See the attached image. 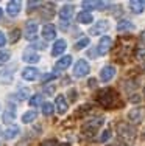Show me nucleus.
Listing matches in <instances>:
<instances>
[{
	"label": "nucleus",
	"instance_id": "f257e3e1",
	"mask_svg": "<svg viewBox=\"0 0 145 146\" xmlns=\"http://www.w3.org/2000/svg\"><path fill=\"white\" fill-rule=\"evenodd\" d=\"M97 101H98V104L102 107H105V109H116V107L123 106L119 92H116L114 89L98 90V93H97Z\"/></svg>",
	"mask_w": 145,
	"mask_h": 146
},
{
	"label": "nucleus",
	"instance_id": "f03ea898",
	"mask_svg": "<svg viewBox=\"0 0 145 146\" xmlns=\"http://www.w3.org/2000/svg\"><path fill=\"white\" fill-rule=\"evenodd\" d=\"M116 132L119 135V138L123 141L125 145H133L136 140V129L133 124L125 123V121H119L116 124Z\"/></svg>",
	"mask_w": 145,
	"mask_h": 146
},
{
	"label": "nucleus",
	"instance_id": "7ed1b4c3",
	"mask_svg": "<svg viewBox=\"0 0 145 146\" xmlns=\"http://www.w3.org/2000/svg\"><path fill=\"white\" fill-rule=\"evenodd\" d=\"M103 121H105V118L103 117H95V118H91V120H88L84 124L81 126V134L83 137L86 138H92L94 135L98 132V129L103 126Z\"/></svg>",
	"mask_w": 145,
	"mask_h": 146
},
{
	"label": "nucleus",
	"instance_id": "20e7f679",
	"mask_svg": "<svg viewBox=\"0 0 145 146\" xmlns=\"http://www.w3.org/2000/svg\"><path fill=\"white\" fill-rule=\"evenodd\" d=\"M72 16H74V6L64 5L59 11V20H61V23H63V30H65L69 27V23H70V20H72Z\"/></svg>",
	"mask_w": 145,
	"mask_h": 146
},
{
	"label": "nucleus",
	"instance_id": "39448f33",
	"mask_svg": "<svg viewBox=\"0 0 145 146\" xmlns=\"http://www.w3.org/2000/svg\"><path fill=\"white\" fill-rule=\"evenodd\" d=\"M128 120L133 124H140L145 120V107H134L128 112Z\"/></svg>",
	"mask_w": 145,
	"mask_h": 146
},
{
	"label": "nucleus",
	"instance_id": "423d86ee",
	"mask_svg": "<svg viewBox=\"0 0 145 146\" xmlns=\"http://www.w3.org/2000/svg\"><path fill=\"white\" fill-rule=\"evenodd\" d=\"M91 70V67H89L88 61H84V59H80V61H77V64L74 65V76L75 78H83V76H86Z\"/></svg>",
	"mask_w": 145,
	"mask_h": 146
},
{
	"label": "nucleus",
	"instance_id": "0eeeda50",
	"mask_svg": "<svg viewBox=\"0 0 145 146\" xmlns=\"http://www.w3.org/2000/svg\"><path fill=\"white\" fill-rule=\"evenodd\" d=\"M108 28H109L108 20H98L94 27H91L89 34H91V36H102L103 33H106V31H108Z\"/></svg>",
	"mask_w": 145,
	"mask_h": 146
},
{
	"label": "nucleus",
	"instance_id": "6e6552de",
	"mask_svg": "<svg viewBox=\"0 0 145 146\" xmlns=\"http://www.w3.org/2000/svg\"><path fill=\"white\" fill-rule=\"evenodd\" d=\"M23 37H25L27 40H36V37H37V23L27 22L25 28H23Z\"/></svg>",
	"mask_w": 145,
	"mask_h": 146
},
{
	"label": "nucleus",
	"instance_id": "1a4fd4ad",
	"mask_svg": "<svg viewBox=\"0 0 145 146\" xmlns=\"http://www.w3.org/2000/svg\"><path fill=\"white\" fill-rule=\"evenodd\" d=\"M111 45H112V39L109 36H103L100 39L98 45H97V54H106L109 50H111Z\"/></svg>",
	"mask_w": 145,
	"mask_h": 146
},
{
	"label": "nucleus",
	"instance_id": "9d476101",
	"mask_svg": "<svg viewBox=\"0 0 145 146\" xmlns=\"http://www.w3.org/2000/svg\"><path fill=\"white\" fill-rule=\"evenodd\" d=\"M114 76H116V67H114V65H105V67L100 70V79H102L103 82H109Z\"/></svg>",
	"mask_w": 145,
	"mask_h": 146
},
{
	"label": "nucleus",
	"instance_id": "9b49d317",
	"mask_svg": "<svg viewBox=\"0 0 145 146\" xmlns=\"http://www.w3.org/2000/svg\"><path fill=\"white\" fill-rule=\"evenodd\" d=\"M131 13H134V14H142L145 11V0H131L128 3Z\"/></svg>",
	"mask_w": 145,
	"mask_h": 146
},
{
	"label": "nucleus",
	"instance_id": "f8f14e48",
	"mask_svg": "<svg viewBox=\"0 0 145 146\" xmlns=\"http://www.w3.org/2000/svg\"><path fill=\"white\" fill-rule=\"evenodd\" d=\"M67 109H69V104L65 101V96L58 95L56 96V112L59 113V115H64V113L67 112Z\"/></svg>",
	"mask_w": 145,
	"mask_h": 146
},
{
	"label": "nucleus",
	"instance_id": "ddd939ff",
	"mask_svg": "<svg viewBox=\"0 0 145 146\" xmlns=\"http://www.w3.org/2000/svg\"><path fill=\"white\" fill-rule=\"evenodd\" d=\"M14 118H16V107L14 104L8 103V107L3 113V123H11V121H14Z\"/></svg>",
	"mask_w": 145,
	"mask_h": 146
},
{
	"label": "nucleus",
	"instance_id": "4468645a",
	"mask_svg": "<svg viewBox=\"0 0 145 146\" xmlns=\"http://www.w3.org/2000/svg\"><path fill=\"white\" fill-rule=\"evenodd\" d=\"M20 8H22V3L20 2H8V5H6V13H8L11 17H16L17 14L20 13Z\"/></svg>",
	"mask_w": 145,
	"mask_h": 146
},
{
	"label": "nucleus",
	"instance_id": "2eb2a0df",
	"mask_svg": "<svg viewBox=\"0 0 145 146\" xmlns=\"http://www.w3.org/2000/svg\"><path fill=\"white\" fill-rule=\"evenodd\" d=\"M37 75H39V70L34 67H27L23 68L22 72V78L25 79V81H34V79L37 78Z\"/></svg>",
	"mask_w": 145,
	"mask_h": 146
},
{
	"label": "nucleus",
	"instance_id": "dca6fc26",
	"mask_svg": "<svg viewBox=\"0 0 145 146\" xmlns=\"http://www.w3.org/2000/svg\"><path fill=\"white\" fill-rule=\"evenodd\" d=\"M67 48V42L64 39H58L56 42L53 44V50H51V54L53 56H59L61 53H64V50Z\"/></svg>",
	"mask_w": 145,
	"mask_h": 146
},
{
	"label": "nucleus",
	"instance_id": "f3484780",
	"mask_svg": "<svg viewBox=\"0 0 145 146\" xmlns=\"http://www.w3.org/2000/svg\"><path fill=\"white\" fill-rule=\"evenodd\" d=\"M70 64H72V56H69V54H67V56H63L59 61L56 62V64H55V70H56V72H63Z\"/></svg>",
	"mask_w": 145,
	"mask_h": 146
},
{
	"label": "nucleus",
	"instance_id": "a211bd4d",
	"mask_svg": "<svg viewBox=\"0 0 145 146\" xmlns=\"http://www.w3.org/2000/svg\"><path fill=\"white\" fill-rule=\"evenodd\" d=\"M42 36L45 40H53L55 36H56V30H55V27L51 25V23H47L45 27L42 28Z\"/></svg>",
	"mask_w": 145,
	"mask_h": 146
},
{
	"label": "nucleus",
	"instance_id": "6ab92c4d",
	"mask_svg": "<svg viewBox=\"0 0 145 146\" xmlns=\"http://www.w3.org/2000/svg\"><path fill=\"white\" fill-rule=\"evenodd\" d=\"M133 30H134V23L131 22V20L123 19V20H120V22L117 23V31H119V33H123V31H133Z\"/></svg>",
	"mask_w": 145,
	"mask_h": 146
},
{
	"label": "nucleus",
	"instance_id": "aec40b11",
	"mask_svg": "<svg viewBox=\"0 0 145 146\" xmlns=\"http://www.w3.org/2000/svg\"><path fill=\"white\" fill-rule=\"evenodd\" d=\"M19 132H20V127L16 126V124H11L8 129L3 132V137H5L6 140H11V138L16 137V135H19Z\"/></svg>",
	"mask_w": 145,
	"mask_h": 146
},
{
	"label": "nucleus",
	"instance_id": "412c9836",
	"mask_svg": "<svg viewBox=\"0 0 145 146\" xmlns=\"http://www.w3.org/2000/svg\"><path fill=\"white\" fill-rule=\"evenodd\" d=\"M77 20L80 23H83V25H88V23H92V20H94V17H92V14L89 11H81L80 14H78Z\"/></svg>",
	"mask_w": 145,
	"mask_h": 146
},
{
	"label": "nucleus",
	"instance_id": "4be33fe9",
	"mask_svg": "<svg viewBox=\"0 0 145 146\" xmlns=\"http://www.w3.org/2000/svg\"><path fill=\"white\" fill-rule=\"evenodd\" d=\"M28 96H30V89H28V87H25V89L22 87V89H19V90L14 93V98L19 100V101H23V100L28 98Z\"/></svg>",
	"mask_w": 145,
	"mask_h": 146
},
{
	"label": "nucleus",
	"instance_id": "5701e85b",
	"mask_svg": "<svg viewBox=\"0 0 145 146\" xmlns=\"http://www.w3.org/2000/svg\"><path fill=\"white\" fill-rule=\"evenodd\" d=\"M22 58H23V61H25V62H30V64H34V62L39 61V54L31 53V51H25Z\"/></svg>",
	"mask_w": 145,
	"mask_h": 146
},
{
	"label": "nucleus",
	"instance_id": "b1692460",
	"mask_svg": "<svg viewBox=\"0 0 145 146\" xmlns=\"http://www.w3.org/2000/svg\"><path fill=\"white\" fill-rule=\"evenodd\" d=\"M36 117H37V112H36V110H28V112L23 113L22 121H23V123H31V121L36 120Z\"/></svg>",
	"mask_w": 145,
	"mask_h": 146
},
{
	"label": "nucleus",
	"instance_id": "393cba45",
	"mask_svg": "<svg viewBox=\"0 0 145 146\" xmlns=\"http://www.w3.org/2000/svg\"><path fill=\"white\" fill-rule=\"evenodd\" d=\"M42 113H44L45 117H50L51 113H53V104H51L50 101L42 103Z\"/></svg>",
	"mask_w": 145,
	"mask_h": 146
},
{
	"label": "nucleus",
	"instance_id": "a878e982",
	"mask_svg": "<svg viewBox=\"0 0 145 146\" xmlns=\"http://www.w3.org/2000/svg\"><path fill=\"white\" fill-rule=\"evenodd\" d=\"M100 3L102 2H83L81 5H83V8L88 11V9H97V8L100 9Z\"/></svg>",
	"mask_w": 145,
	"mask_h": 146
},
{
	"label": "nucleus",
	"instance_id": "bb28decb",
	"mask_svg": "<svg viewBox=\"0 0 145 146\" xmlns=\"http://www.w3.org/2000/svg\"><path fill=\"white\" fill-rule=\"evenodd\" d=\"M136 59L145 61V45H139V47L136 48Z\"/></svg>",
	"mask_w": 145,
	"mask_h": 146
},
{
	"label": "nucleus",
	"instance_id": "cd10ccee",
	"mask_svg": "<svg viewBox=\"0 0 145 146\" xmlns=\"http://www.w3.org/2000/svg\"><path fill=\"white\" fill-rule=\"evenodd\" d=\"M89 45V37H83L80 42L75 44V50H83L84 47H88Z\"/></svg>",
	"mask_w": 145,
	"mask_h": 146
},
{
	"label": "nucleus",
	"instance_id": "c85d7f7f",
	"mask_svg": "<svg viewBox=\"0 0 145 146\" xmlns=\"http://www.w3.org/2000/svg\"><path fill=\"white\" fill-rule=\"evenodd\" d=\"M9 58H11L9 51H0V64H5V62H8Z\"/></svg>",
	"mask_w": 145,
	"mask_h": 146
},
{
	"label": "nucleus",
	"instance_id": "c756f323",
	"mask_svg": "<svg viewBox=\"0 0 145 146\" xmlns=\"http://www.w3.org/2000/svg\"><path fill=\"white\" fill-rule=\"evenodd\" d=\"M41 104V95H34V96H31L30 98V106H39Z\"/></svg>",
	"mask_w": 145,
	"mask_h": 146
},
{
	"label": "nucleus",
	"instance_id": "7c9ffc66",
	"mask_svg": "<svg viewBox=\"0 0 145 146\" xmlns=\"http://www.w3.org/2000/svg\"><path fill=\"white\" fill-rule=\"evenodd\" d=\"M111 138V129H106L105 132L102 134V137H98V141H106Z\"/></svg>",
	"mask_w": 145,
	"mask_h": 146
},
{
	"label": "nucleus",
	"instance_id": "2f4dec72",
	"mask_svg": "<svg viewBox=\"0 0 145 146\" xmlns=\"http://www.w3.org/2000/svg\"><path fill=\"white\" fill-rule=\"evenodd\" d=\"M19 37H20V30H13V33H11V42H17L19 40Z\"/></svg>",
	"mask_w": 145,
	"mask_h": 146
},
{
	"label": "nucleus",
	"instance_id": "473e14b6",
	"mask_svg": "<svg viewBox=\"0 0 145 146\" xmlns=\"http://www.w3.org/2000/svg\"><path fill=\"white\" fill-rule=\"evenodd\" d=\"M140 100H142V96H140V95H133L130 98V101L131 103H140Z\"/></svg>",
	"mask_w": 145,
	"mask_h": 146
},
{
	"label": "nucleus",
	"instance_id": "72a5a7b5",
	"mask_svg": "<svg viewBox=\"0 0 145 146\" xmlns=\"http://www.w3.org/2000/svg\"><path fill=\"white\" fill-rule=\"evenodd\" d=\"M41 146H58V143L55 140H47V141H44Z\"/></svg>",
	"mask_w": 145,
	"mask_h": 146
},
{
	"label": "nucleus",
	"instance_id": "f704fd0d",
	"mask_svg": "<svg viewBox=\"0 0 145 146\" xmlns=\"http://www.w3.org/2000/svg\"><path fill=\"white\" fill-rule=\"evenodd\" d=\"M37 6H39L37 2H28V11H31L33 8H37Z\"/></svg>",
	"mask_w": 145,
	"mask_h": 146
},
{
	"label": "nucleus",
	"instance_id": "c9c22d12",
	"mask_svg": "<svg viewBox=\"0 0 145 146\" xmlns=\"http://www.w3.org/2000/svg\"><path fill=\"white\" fill-rule=\"evenodd\" d=\"M5 44H6V37H5V34L0 31V47H3Z\"/></svg>",
	"mask_w": 145,
	"mask_h": 146
},
{
	"label": "nucleus",
	"instance_id": "e433bc0d",
	"mask_svg": "<svg viewBox=\"0 0 145 146\" xmlns=\"http://www.w3.org/2000/svg\"><path fill=\"white\" fill-rule=\"evenodd\" d=\"M53 78H56V73H53V75H45L44 76V81H48V79H53Z\"/></svg>",
	"mask_w": 145,
	"mask_h": 146
},
{
	"label": "nucleus",
	"instance_id": "4c0bfd02",
	"mask_svg": "<svg viewBox=\"0 0 145 146\" xmlns=\"http://www.w3.org/2000/svg\"><path fill=\"white\" fill-rule=\"evenodd\" d=\"M44 92H45V93H53L55 87H53V86H51V87H45V89H44Z\"/></svg>",
	"mask_w": 145,
	"mask_h": 146
},
{
	"label": "nucleus",
	"instance_id": "58836bf2",
	"mask_svg": "<svg viewBox=\"0 0 145 146\" xmlns=\"http://www.w3.org/2000/svg\"><path fill=\"white\" fill-rule=\"evenodd\" d=\"M89 87H95V79H91V81H89Z\"/></svg>",
	"mask_w": 145,
	"mask_h": 146
},
{
	"label": "nucleus",
	"instance_id": "ea45409f",
	"mask_svg": "<svg viewBox=\"0 0 145 146\" xmlns=\"http://www.w3.org/2000/svg\"><path fill=\"white\" fill-rule=\"evenodd\" d=\"M140 40H142V42L145 44V30L142 31V34H140Z\"/></svg>",
	"mask_w": 145,
	"mask_h": 146
},
{
	"label": "nucleus",
	"instance_id": "a19ab883",
	"mask_svg": "<svg viewBox=\"0 0 145 146\" xmlns=\"http://www.w3.org/2000/svg\"><path fill=\"white\" fill-rule=\"evenodd\" d=\"M2 14H3V13H2V9H0V19H2Z\"/></svg>",
	"mask_w": 145,
	"mask_h": 146
},
{
	"label": "nucleus",
	"instance_id": "79ce46f5",
	"mask_svg": "<svg viewBox=\"0 0 145 146\" xmlns=\"http://www.w3.org/2000/svg\"><path fill=\"white\" fill-rule=\"evenodd\" d=\"M144 140H145V132H144Z\"/></svg>",
	"mask_w": 145,
	"mask_h": 146
},
{
	"label": "nucleus",
	"instance_id": "37998d69",
	"mask_svg": "<svg viewBox=\"0 0 145 146\" xmlns=\"http://www.w3.org/2000/svg\"><path fill=\"white\" fill-rule=\"evenodd\" d=\"M144 70H145V64H144Z\"/></svg>",
	"mask_w": 145,
	"mask_h": 146
}]
</instances>
